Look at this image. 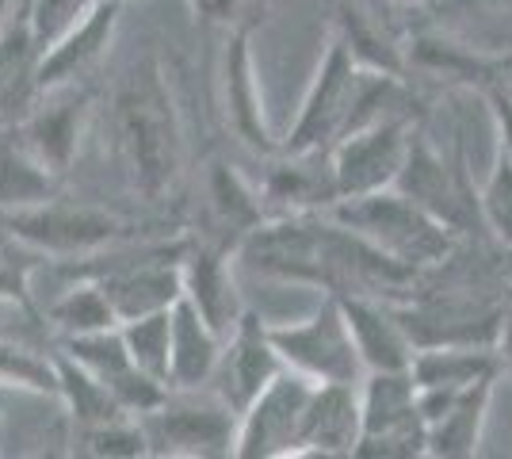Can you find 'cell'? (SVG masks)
<instances>
[{"mask_svg":"<svg viewBox=\"0 0 512 459\" xmlns=\"http://www.w3.org/2000/svg\"><path fill=\"white\" fill-rule=\"evenodd\" d=\"M237 261L279 284L314 287L325 295H371L406 303L417 295L425 272L386 257L329 211L268 215L237 245Z\"/></svg>","mask_w":512,"mask_h":459,"instance_id":"cell-1","label":"cell"},{"mask_svg":"<svg viewBox=\"0 0 512 459\" xmlns=\"http://www.w3.org/2000/svg\"><path fill=\"white\" fill-rule=\"evenodd\" d=\"M107 142L130 192L146 203H165L184 176V115L165 66L142 58L123 73L107 104Z\"/></svg>","mask_w":512,"mask_h":459,"instance_id":"cell-2","label":"cell"},{"mask_svg":"<svg viewBox=\"0 0 512 459\" xmlns=\"http://www.w3.org/2000/svg\"><path fill=\"white\" fill-rule=\"evenodd\" d=\"M329 215L344 222L348 230H356L360 238H367L375 249H383L386 257L409 264L417 272H436L459 253V234L448 222L428 215L421 203H413L398 188L337 199L329 207Z\"/></svg>","mask_w":512,"mask_h":459,"instance_id":"cell-3","label":"cell"},{"mask_svg":"<svg viewBox=\"0 0 512 459\" xmlns=\"http://www.w3.org/2000/svg\"><path fill=\"white\" fill-rule=\"evenodd\" d=\"M4 226L12 234H20L27 245H35L43 257L54 261H81L92 257L107 245H119L127 238H138V222L119 215V211H107L96 203H77V199L58 196L43 199V203H31L20 211H8L0 215Z\"/></svg>","mask_w":512,"mask_h":459,"instance_id":"cell-4","label":"cell"},{"mask_svg":"<svg viewBox=\"0 0 512 459\" xmlns=\"http://www.w3.org/2000/svg\"><path fill=\"white\" fill-rule=\"evenodd\" d=\"M237 421L230 402L211 387H172L165 402L142 417L150 456L218 459L234 456Z\"/></svg>","mask_w":512,"mask_h":459,"instance_id":"cell-5","label":"cell"},{"mask_svg":"<svg viewBox=\"0 0 512 459\" xmlns=\"http://www.w3.org/2000/svg\"><path fill=\"white\" fill-rule=\"evenodd\" d=\"M268 333L276 341L283 368L314 383H360L367 375L337 295H325L306 318L268 322Z\"/></svg>","mask_w":512,"mask_h":459,"instance_id":"cell-6","label":"cell"},{"mask_svg":"<svg viewBox=\"0 0 512 459\" xmlns=\"http://www.w3.org/2000/svg\"><path fill=\"white\" fill-rule=\"evenodd\" d=\"M363 440L356 459L428 456V425L417 402L413 372H367L360 379Z\"/></svg>","mask_w":512,"mask_h":459,"instance_id":"cell-7","label":"cell"},{"mask_svg":"<svg viewBox=\"0 0 512 459\" xmlns=\"http://www.w3.org/2000/svg\"><path fill=\"white\" fill-rule=\"evenodd\" d=\"M360 62L352 58V50L333 35L325 54H321L314 81L306 88L299 104V115L291 123V131L283 138V150H333L348 134L352 104H356V85H360Z\"/></svg>","mask_w":512,"mask_h":459,"instance_id":"cell-8","label":"cell"},{"mask_svg":"<svg viewBox=\"0 0 512 459\" xmlns=\"http://www.w3.org/2000/svg\"><path fill=\"white\" fill-rule=\"evenodd\" d=\"M218 111L222 123L234 131V138L256 157H276L283 150V138H276L264 96H260V77H256L253 58V27H234L226 31V43L218 54Z\"/></svg>","mask_w":512,"mask_h":459,"instance_id":"cell-9","label":"cell"},{"mask_svg":"<svg viewBox=\"0 0 512 459\" xmlns=\"http://www.w3.org/2000/svg\"><path fill=\"white\" fill-rule=\"evenodd\" d=\"M417 131H421V115H390L341 138L333 146V173H337L341 199L394 188Z\"/></svg>","mask_w":512,"mask_h":459,"instance_id":"cell-10","label":"cell"},{"mask_svg":"<svg viewBox=\"0 0 512 459\" xmlns=\"http://www.w3.org/2000/svg\"><path fill=\"white\" fill-rule=\"evenodd\" d=\"M314 379L306 375L283 372L253 398V406L241 414L237 421V459H283V456H299V433H302V417L306 406L314 398Z\"/></svg>","mask_w":512,"mask_h":459,"instance_id":"cell-11","label":"cell"},{"mask_svg":"<svg viewBox=\"0 0 512 459\" xmlns=\"http://www.w3.org/2000/svg\"><path fill=\"white\" fill-rule=\"evenodd\" d=\"M398 192H406L413 203H421L428 215H436L440 222H448L451 230L463 238L470 230V222H478V192L467 184L463 165H451L444 153L436 150L425 138V131L413 134L409 142V157L398 173Z\"/></svg>","mask_w":512,"mask_h":459,"instance_id":"cell-12","label":"cell"},{"mask_svg":"<svg viewBox=\"0 0 512 459\" xmlns=\"http://www.w3.org/2000/svg\"><path fill=\"white\" fill-rule=\"evenodd\" d=\"M88 119H92V92L85 85H62L39 92V100L20 115V131L46 169L65 180L81 153Z\"/></svg>","mask_w":512,"mask_h":459,"instance_id":"cell-13","label":"cell"},{"mask_svg":"<svg viewBox=\"0 0 512 459\" xmlns=\"http://www.w3.org/2000/svg\"><path fill=\"white\" fill-rule=\"evenodd\" d=\"M283 372V360H279V349L268 333V322L256 314V310H245L241 322H237L230 333H226V345H222V356H218V368H214L211 391H218L230 410L237 417L253 406V398L276 375Z\"/></svg>","mask_w":512,"mask_h":459,"instance_id":"cell-14","label":"cell"},{"mask_svg":"<svg viewBox=\"0 0 512 459\" xmlns=\"http://www.w3.org/2000/svg\"><path fill=\"white\" fill-rule=\"evenodd\" d=\"M237 249H230L226 241H214L207 234L192 230L188 245H184V299L199 306V314L211 322L222 337L241 322V314L249 310L241 299V287L234 276Z\"/></svg>","mask_w":512,"mask_h":459,"instance_id":"cell-15","label":"cell"},{"mask_svg":"<svg viewBox=\"0 0 512 459\" xmlns=\"http://www.w3.org/2000/svg\"><path fill=\"white\" fill-rule=\"evenodd\" d=\"M58 349L69 352L77 364H85L88 372L96 375L107 391L138 417L157 410L165 402V394L172 391L161 379H153V375H146L134 364V356H130L119 326L100 329V333H85V337H65V341H58Z\"/></svg>","mask_w":512,"mask_h":459,"instance_id":"cell-16","label":"cell"},{"mask_svg":"<svg viewBox=\"0 0 512 459\" xmlns=\"http://www.w3.org/2000/svg\"><path fill=\"white\" fill-rule=\"evenodd\" d=\"M260 192L272 215L329 211L341 199L337 173H333V150H279L276 157H268Z\"/></svg>","mask_w":512,"mask_h":459,"instance_id":"cell-17","label":"cell"},{"mask_svg":"<svg viewBox=\"0 0 512 459\" xmlns=\"http://www.w3.org/2000/svg\"><path fill=\"white\" fill-rule=\"evenodd\" d=\"M123 4L127 0H100L85 20H77L65 35H58L54 43L46 46L43 62H39V92L81 85V77H88L104 62L111 43H115V31H119Z\"/></svg>","mask_w":512,"mask_h":459,"instance_id":"cell-18","label":"cell"},{"mask_svg":"<svg viewBox=\"0 0 512 459\" xmlns=\"http://www.w3.org/2000/svg\"><path fill=\"white\" fill-rule=\"evenodd\" d=\"M360 440V383H318L302 417L299 456H356Z\"/></svg>","mask_w":512,"mask_h":459,"instance_id":"cell-19","label":"cell"},{"mask_svg":"<svg viewBox=\"0 0 512 459\" xmlns=\"http://www.w3.org/2000/svg\"><path fill=\"white\" fill-rule=\"evenodd\" d=\"M341 306L348 329H352V341L360 349L363 372H406V368H413L417 345H413L409 329L402 326L394 303L371 299V295H344Z\"/></svg>","mask_w":512,"mask_h":459,"instance_id":"cell-20","label":"cell"},{"mask_svg":"<svg viewBox=\"0 0 512 459\" xmlns=\"http://www.w3.org/2000/svg\"><path fill=\"white\" fill-rule=\"evenodd\" d=\"M203 203H207V230L203 234L214 241H226L230 249H237L260 222L272 215L268 203H264L260 184L245 180L226 161L207 165V173H203Z\"/></svg>","mask_w":512,"mask_h":459,"instance_id":"cell-21","label":"cell"},{"mask_svg":"<svg viewBox=\"0 0 512 459\" xmlns=\"http://www.w3.org/2000/svg\"><path fill=\"white\" fill-rule=\"evenodd\" d=\"M386 16H390V8L375 4V0H341L337 20H333V35L352 50V58L363 69L409 77L406 39L394 31V23Z\"/></svg>","mask_w":512,"mask_h":459,"instance_id":"cell-22","label":"cell"},{"mask_svg":"<svg viewBox=\"0 0 512 459\" xmlns=\"http://www.w3.org/2000/svg\"><path fill=\"white\" fill-rule=\"evenodd\" d=\"M58 192H62V176H54L35 157L20 131V119L0 115V215L43 203Z\"/></svg>","mask_w":512,"mask_h":459,"instance_id":"cell-23","label":"cell"},{"mask_svg":"<svg viewBox=\"0 0 512 459\" xmlns=\"http://www.w3.org/2000/svg\"><path fill=\"white\" fill-rule=\"evenodd\" d=\"M428 12L440 16L432 27L490 58L512 62V0H436Z\"/></svg>","mask_w":512,"mask_h":459,"instance_id":"cell-24","label":"cell"},{"mask_svg":"<svg viewBox=\"0 0 512 459\" xmlns=\"http://www.w3.org/2000/svg\"><path fill=\"white\" fill-rule=\"evenodd\" d=\"M222 345L226 337L199 314V306L180 295V303L172 306V387H211Z\"/></svg>","mask_w":512,"mask_h":459,"instance_id":"cell-25","label":"cell"},{"mask_svg":"<svg viewBox=\"0 0 512 459\" xmlns=\"http://www.w3.org/2000/svg\"><path fill=\"white\" fill-rule=\"evenodd\" d=\"M39 62H43V43L23 8L0 31V115L20 119L39 100Z\"/></svg>","mask_w":512,"mask_h":459,"instance_id":"cell-26","label":"cell"},{"mask_svg":"<svg viewBox=\"0 0 512 459\" xmlns=\"http://www.w3.org/2000/svg\"><path fill=\"white\" fill-rule=\"evenodd\" d=\"M497 379H482L451 402L444 417L428 425V456L436 459H470L482 452L486 421H490V402Z\"/></svg>","mask_w":512,"mask_h":459,"instance_id":"cell-27","label":"cell"},{"mask_svg":"<svg viewBox=\"0 0 512 459\" xmlns=\"http://www.w3.org/2000/svg\"><path fill=\"white\" fill-rule=\"evenodd\" d=\"M505 368L501 352L493 345H432L413 356L417 387H474L482 379H497Z\"/></svg>","mask_w":512,"mask_h":459,"instance_id":"cell-28","label":"cell"},{"mask_svg":"<svg viewBox=\"0 0 512 459\" xmlns=\"http://www.w3.org/2000/svg\"><path fill=\"white\" fill-rule=\"evenodd\" d=\"M54 364H58V402H62L65 414H69L73 433H77V429L111 425V421H123V417H138V414H130L127 406L107 391L85 364H77L69 352L54 349Z\"/></svg>","mask_w":512,"mask_h":459,"instance_id":"cell-29","label":"cell"},{"mask_svg":"<svg viewBox=\"0 0 512 459\" xmlns=\"http://www.w3.org/2000/svg\"><path fill=\"white\" fill-rule=\"evenodd\" d=\"M46 326L65 337H85V333H100V329L123 326L115 306L107 299V291L92 276H73V284L65 287L54 303L46 306Z\"/></svg>","mask_w":512,"mask_h":459,"instance_id":"cell-30","label":"cell"},{"mask_svg":"<svg viewBox=\"0 0 512 459\" xmlns=\"http://www.w3.org/2000/svg\"><path fill=\"white\" fill-rule=\"evenodd\" d=\"M0 391H23L39 398H58V364L54 352L31 349L16 337L0 333Z\"/></svg>","mask_w":512,"mask_h":459,"instance_id":"cell-31","label":"cell"},{"mask_svg":"<svg viewBox=\"0 0 512 459\" xmlns=\"http://www.w3.org/2000/svg\"><path fill=\"white\" fill-rule=\"evenodd\" d=\"M123 341H127L134 364L146 375L161 379L165 387L169 383L172 368V310H157V314H142V318H130L123 322Z\"/></svg>","mask_w":512,"mask_h":459,"instance_id":"cell-32","label":"cell"},{"mask_svg":"<svg viewBox=\"0 0 512 459\" xmlns=\"http://www.w3.org/2000/svg\"><path fill=\"white\" fill-rule=\"evenodd\" d=\"M478 219L501 249L512 245V157L501 146H493L490 169L478 184Z\"/></svg>","mask_w":512,"mask_h":459,"instance_id":"cell-33","label":"cell"},{"mask_svg":"<svg viewBox=\"0 0 512 459\" xmlns=\"http://www.w3.org/2000/svg\"><path fill=\"white\" fill-rule=\"evenodd\" d=\"M50 257L35 245H27L20 234H12L0 219V303L31 310V280Z\"/></svg>","mask_w":512,"mask_h":459,"instance_id":"cell-34","label":"cell"},{"mask_svg":"<svg viewBox=\"0 0 512 459\" xmlns=\"http://www.w3.org/2000/svg\"><path fill=\"white\" fill-rule=\"evenodd\" d=\"M73 452L96 459H138L150 456V437H146L142 417H123V421L96 425V429H77Z\"/></svg>","mask_w":512,"mask_h":459,"instance_id":"cell-35","label":"cell"},{"mask_svg":"<svg viewBox=\"0 0 512 459\" xmlns=\"http://www.w3.org/2000/svg\"><path fill=\"white\" fill-rule=\"evenodd\" d=\"M195 12V20L214 31H234V27H260L272 0H188Z\"/></svg>","mask_w":512,"mask_h":459,"instance_id":"cell-36","label":"cell"},{"mask_svg":"<svg viewBox=\"0 0 512 459\" xmlns=\"http://www.w3.org/2000/svg\"><path fill=\"white\" fill-rule=\"evenodd\" d=\"M96 4H100V0H31V4H27V16H31V27H35L43 50L54 43L58 35H65L77 20H85Z\"/></svg>","mask_w":512,"mask_h":459,"instance_id":"cell-37","label":"cell"},{"mask_svg":"<svg viewBox=\"0 0 512 459\" xmlns=\"http://www.w3.org/2000/svg\"><path fill=\"white\" fill-rule=\"evenodd\" d=\"M482 100H486V108H490L497 146L512 157V81H497V85H490L486 92H482Z\"/></svg>","mask_w":512,"mask_h":459,"instance_id":"cell-38","label":"cell"},{"mask_svg":"<svg viewBox=\"0 0 512 459\" xmlns=\"http://www.w3.org/2000/svg\"><path fill=\"white\" fill-rule=\"evenodd\" d=\"M497 352H501V360H505V364H512V303H509V310H505V322H501Z\"/></svg>","mask_w":512,"mask_h":459,"instance_id":"cell-39","label":"cell"},{"mask_svg":"<svg viewBox=\"0 0 512 459\" xmlns=\"http://www.w3.org/2000/svg\"><path fill=\"white\" fill-rule=\"evenodd\" d=\"M375 4H383V8H390V12H413V8H432L436 0H375Z\"/></svg>","mask_w":512,"mask_h":459,"instance_id":"cell-40","label":"cell"},{"mask_svg":"<svg viewBox=\"0 0 512 459\" xmlns=\"http://www.w3.org/2000/svg\"><path fill=\"white\" fill-rule=\"evenodd\" d=\"M23 8H20V0H0V31L8 27V23L20 16Z\"/></svg>","mask_w":512,"mask_h":459,"instance_id":"cell-41","label":"cell"},{"mask_svg":"<svg viewBox=\"0 0 512 459\" xmlns=\"http://www.w3.org/2000/svg\"><path fill=\"white\" fill-rule=\"evenodd\" d=\"M501 280H505V291L512 299V245H505V261H501Z\"/></svg>","mask_w":512,"mask_h":459,"instance_id":"cell-42","label":"cell"},{"mask_svg":"<svg viewBox=\"0 0 512 459\" xmlns=\"http://www.w3.org/2000/svg\"><path fill=\"white\" fill-rule=\"evenodd\" d=\"M0 417H4V391H0Z\"/></svg>","mask_w":512,"mask_h":459,"instance_id":"cell-43","label":"cell"}]
</instances>
